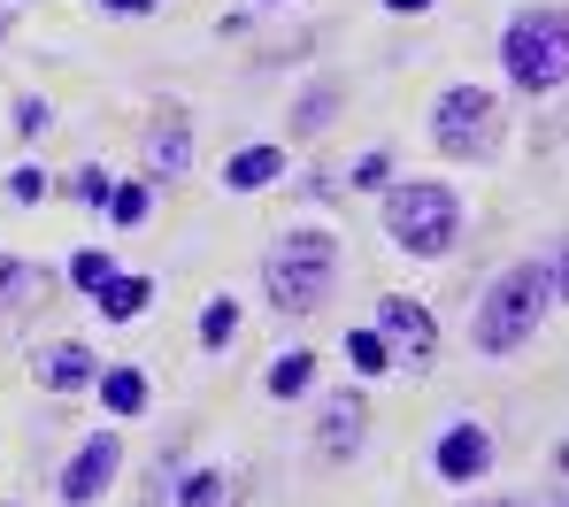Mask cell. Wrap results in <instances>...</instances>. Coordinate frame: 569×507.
<instances>
[{
    "instance_id": "6da1fadb",
    "label": "cell",
    "mask_w": 569,
    "mask_h": 507,
    "mask_svg": "<svg viewBox=\"0 0 569 507\" xmlns=\"http://www.w3.org/2000/svg\"><path fill=\"white\" fill-rule=\"evenodd\" d=\"M562 293V246H547V254H531V262H516V270H500L492 285H485V301L470 315V346L477 354H516L539 323H547V307Z\"/></svg>"
},
{
    "instance_id": "7a4b0ae2",
    "label": "cell",
    "mask_w": 569,
    "mask_h": 507,
    "mask_svg": "<svg viewBox=\"0 0 569 507\" xmlns=\"http://www.w3.org/2000/svg\"><path fill=\"white\" fill-rule=\"evenodd\" d=\"M500 70H508V85L531 93V101H555V93H562V78H569V16L555 8V0L508 16V31H500Z\"/></svg>"
},
{
    "instance_id": "3957f363",
    "label": "cell",
    "mask_w": 569,
    "mask_h": 507,
    "mask_svg": "<svg viewBox=\"0 0 569 507\" xmlns=\"http://www.w3.org/2000/svg\"><path fill=\"white\" fill-rule=\"evenodd\" d=\"M331 285H339V239H331V231H316V223L284 231L278 246L262 254V293H270L284 315L323 307V301H331Z\"/></svg>"
},
{
    "instance_id": "277c9868",
    "label": "cell",
    "mask_w": 569,
    "mask_h": 507,
    "mask_svg": "<svg viewBox=\"0 0 569 507\" xmlns=\"http://www.w3.org/2000/svg\"><path fill=\"white\" fill-rule=\"evenodd\" d=\"M385 231H392L400 254L439 262V254L462 239V201H455L447 185H431V178H408V185L385 193Z\"/></svg>"
},
{
    "instance_id": "5b68a950",
    "label": "cell",
    "mask_w": 569,
    "mask_h": 507,
    "mask_svg": "<svg viewBox=\"0 0 569 507\" xmlns=\"http://www.w3.org/2000/svg\"><path fill=\"white\" fill-rule=\"evenodd\" d=\"M431 146L447 162H485L500 146V101L485 85H447L439 108H431Z\"/></svg>"
},
{
    "instance_id": "8992f818",
    "label": "cell",
    "mask_w": 569,
    "mask_h": 507,
    "mask_svg": "<svg viewBox=\"0 0 569 507\" xmlns=\"http://www.w3.org/2000/svg\"><path fill=\"white\" fill-rule=\"evenodd\" d=\"M378 331H385V346H392L400 362H416V369L439 354V315L423 301H408V293H385L378 301Z\"/></svg>"
},
{
    "instance_id": "52a82bcc",
    "label": "cell",
    "mask_w": 569,
    "mask_h": 507,
    "mask_svg": "<svg viewBox=\"0 0 569 507\" xmlns=\"http://www.w3.org/2000/svg\"><path fill=\"white\" fill-rule=\"evenodd\" d=\"M116 469H123V438L116 430H93L78 454H70V469H62V507H93L108 485H116Z\"/></svg>"
},
{
    "instance_id": "ba28073f",
    "label": "cell",
    "mask_w": 569,
    "mask_h": 507,
    "mask_svg": "<svg viewBox=\"0 0 569 507\" xmlns=\"http://www.w3.org/2000/svg\"><path fill=\"white\" fill-rule=\"evenodd\" d=\"M362 438H370V400L347 385V393H331L323 415H316V454H323V462H355Z\"/></svg>"
},
{
    "instance_id": "9c48e42d",
    "label": "cell",
    "mask_w": 569,
    "mask_h": 507,
    "mask_svg": "<svg viewBox=\"0 0 569 507\" xmlns=\"http://www.w3.org/2000/svg\"><path fill=\"white\" fill-rule=\"evenodd\" d=\"M492 469V430L485 423H447V438H439V477L447 485H477Z\"/></svg>"
},
{
    "instance_id": "30bf717a",
    "label": "cell",
    "mask_w": 569,
    "mask_h": 507,
    "mask_svg": "<svg viewBox=\"0 0 569 507\" xmlns=\"http://www.w3.org/2000/svg\"><path fill=\"white\" fill-rule=\"evenodd\" d=\"M93 377H100V354L86 338H54V346L39 354V385H47V393H86Z\"/></svg>"
},
{
    "instance_id": "8fae6325",
    "label": "cell",
    "mask_w": 569,
    "mask_h": 507,
    "mask_svg": "<svg viewBox=\"0 0 569 507\" xmlns=\"http://www.w3.org/2000/svg\"><path fill=\"white\" fill-rule=\"evenodd\" d=\"M192 170V123L186 108H162V123L147 131V178H186Z\"/></svg>"
},
{
    "instance_id": "7c38bea8",
    "label": "cell",
    "mask_w": 569,
    "mask_h": 507,
    "mask_svg": "<svg viewBox=\"0 0 569 507\" xmlns=\"http://www.w3.org/2000/svg\"><path fill=\"white\" fill-rule=\"evenodd\" d=\"M278 178H284V154H278V146H239V154L223 162V185H231V193H270Z\"/></svg>"
},
{
    "instance_id": "4fadbf2b",
    "label": "cell",
    "mask_w": 569,
    "mask_h": 507,
    "mask_svg": "<svg viewBox=\"0 0 569 507\" xmlns=\"http://www.w3.org/2000/svg\"><path fill=\"white\" fill-rule=\"evenodd\" d=\"M31 301H47V270L39 262H16V254H0V323H16Z\"/></svg>"
},
{
    "instance_id": "5bb4252c",
    "label": "cell",
    "mask_w": 569,
    "mask_h": 507,
    "mask_svg": "<svg viewBox=\"0 0 569 507\" xmlns=\"http://www.w3.org/2000/svg\"><path fill=\"white\" fill-rule=\"evenodd\" d=\"M147 301H154V285H147V277H123V270H116V277L93 293V307L108 315V323H139V315H147Z\"/></svg>"
},
{
    "instance_id": "9a60e30c",
    "label": "cell",
    "mask_w": 569,
    "mask_h": 507,
    "mask_svg": "<svg viewBox=\"0 0 569 507\" xmlns=\"http://www.w3.org/2000/svg\"><path fill=\"white\" fill-rule=\"evenodd\" d=\"M308 385H316V354H300V346H292V354L270 362V400H300Z\"/></svg>"
},
{
    "instance_id": "2e32d148",
    "label": "cell",
    "mask_w": 569,
    "mask_h": 507,
    "mask_svg": "<svg viewBox=\"0 0 569 507\" xmlns=\"http://www.w3.org/2000/svg\"><path fill=\"white\" fill-rule=\"evenodd\" d=\"M93 385H100V400H108V415H139L147 407V377L139 369H100Z\"/></svg>"
},
{
    "instance_id": "e0dca14e",
    "label": "cell",
    "mask_w": 569,
    "mask_h": 507,
    "mask_svg": "<svg viewBox=\"0 0 569 507\" xmlns=\"http://www.w3.org/2000/svg\"><path fill=\"white\" fill-rule=\"evenodd\" d=\"M347 362H355V377H385L392 369V346H385V331H347Z\"/></svg>"
},
{
    "instance_id": "ac0fdd59",
    "label": "cell",
    "mask_w": 569,
    "mask_h": 507,
    "mask_svg": "<svg viewBox=\"0 0 569 507\" xmlns=\"http://www.w3.org/2000/svg\"><path fill=\"white\" fill-rule=\"evenodd\" d=\"M231 500V477L223 469H192L186 485H178V507H223Z\"/></svg>"
},
{
    "instance_id": "d6986e66",
    "label": "cell",
    "mask_w": 569,
    "mask_h": 507,
    "mask_svg": "<svg viewBox=\"0 0 569 507\" xmlns=\"http://www.w3.org/2000/svg\"><path fill=\"white\" fill-rule=\"evenodd\" d=\"M239 338V301H208L200 307V346L216 354V346H231Z\"/></svg>"
},
{
    "instance_id": "ffe728a7",
    "label": "cell",
    "mask_w": 569,
    "mask_h": 507,
    "mask_svg": "<svg viewBox=\"0 0 569 507\" xmlns=\"http://www.w3.org/2000/svg\"><path fill=\"white\" fill-rule=\"evenodd\" d=\"M116 277V262H108V246H86V254H70V285L78 293H100Z\"/></svg>"
},
{
    "instance_id": "44dd1931",
    "label": "cell",
    "mask_w": 569,
    "mask_h": 507,
    "mask_svg": "<svg viewBox=\"0 0 569 507\" xmlns=\"http://www.w3.org/2000/svg\"><path fill=\"white\" fill-rule=\"evenodd\" d=\"M70 193H78V201H86V207H108V193H116V178L86 162V170H70Z\"/></svg>"
},
{
    "instance_id": "7402d4cb",
    "label": "cell",
    "mask_w": 569,
    "mask_h": 507,
    "mask_svg": "<svg viewBox=\"0 0 569 507\" xmlns=\"http://www.w3.org/2000/svg\"><path fill=\"white\" fill-rule=\"evenodd\" d=\"M108 215H116L123 231H131V223H147V185H116V193H108Z\"/></svg>"
},
{
    "instance_id": "603a6c76",
    "label": "cell",
    "mask_w": 569,
    "mask_h": 507,
    "mask_svg": "<svg viewBox=\"0 0 569 507\" xmlns=\"http://www.w3.org/2000/svg\"><path fill=\"white\" fill-rule=\"evenodd\" d=\"M331 101H339V93H331V85H316V93L300 101V131H323V123H331Z\"/></svg>"
},
{
    "instance_id": "cb8c5ba5",
    "label": "cell",
    "mask_w": 569,
    "mask_h": 507,
    "mask_svg": "<svg viewBox=\"0 0 569 507\" xmlns=\"http://www.w3.org/2000/svg\"><path fill=\"white\" fill-rule=\"evenodd\" d=\"M8 193L31 207V201H47V170H8Z\"/></svg>"
},
{
    "instance_id": "d4e9b609",
    "label": "cell",
    "mask_w": 569,
    "mask_h": 507,
    "mask_svg": "<svg viewBox=\"0 0 569 507\" xmlns=\"http://www.w3.org/2000/svg\"><path fill=\"white\" fill-rule=\"evenodd\" d=\"M385 178H392V162H385V154H362V162H355V193H378Z\"/></svg>"
},
{
    "instance_id": "484cf974",
    "label": "cell",
    "mask_w": 569,
    "mask_h": 507,
    "mask_svg": "<svg viewBox=\"0 0 569 507\" xmlns=\"http://www.w3.org/2000/svg\"><path fill=\"white\" fill-rule=\"evenodd\" d=\"M16 131H23V139H39V131H47V101H31V93H23V101H16Z\"/></svg>"
},
{
    "instance_id": "4316f807",
    "label": "cell",
    "mask_w": 569,
    "mask_h": 507,
    "mask_svg": "<svg viewBox=\"0 0 569 507\" xmlns=\"http://www.w3.org/2000/svg\"><path fill=\"white\" fill-rule=\"evenodd\" d=\"M116 16H154V0H108Z\"/></svg>"
},
{
    "instance_id": "83f0119b",
    "label": "cell",
    "mask_w": 569,
    "mask_h": 507,
    "mask_svg": "<svg viewBox=\"0 0 569 507\" xmlns=\"http://www.w3.org/2000/svg\"><path fill=\"white\" fill-rule=\"evenodd\" d=\"M385 8H392V16H423L431 0H385Z\"/></svg>"
},
{
    "instance_id": "f1b7e54d",
    "label": "cell",
    "mask_w": 569,
    "mask_h": 507,
    "mask_svg": "<svg viewBox=\"0 0 569 507\" xmlns=\"http://www.w3.org/2000/svg\"><path fill=\"white\" fill-rule=\"evenodd\" d=\"M470 507H523V500H470Z\"/></svg>"
},
{
    "instance_id": "f546056e",
    "label": "cell",
    "mask_w": 569,
    "mask_h": 507,
    "mask_svg": "<svg viewBox=\"0 0 569 507\" xmlns=\"http://www.w3.org/2000/svg\"><path fill=\"white\" fill-rule=\"evenodd\" d=\"M0 31H8V8H0Z\"/></svg>"
},
{
    "instance_id": "4dcf8cb0",
    "label": "cell",
    "mask_w": 569,
    "mask_h": 507,
    "mask_svg": "<svg viewBox=\"0 0 569 507\" xmlns=\"http://www.w3.org/2000/svg\"><path fill=\"white\" fill-rule=\"evenodd\" d=\"M262 8H278V0H262Z\"/></svg>"
}]
</instances>
